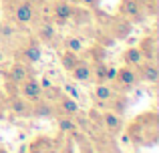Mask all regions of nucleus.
I'll use <instances>...</instances> for the list:
<instances>
[{
	"mask_svg": "<svg viewBox=\"0 0 159 153\" xmlns=\"http://www.w3.org/2000/svg\"><path fill=\"white\" fill-rule=\"evenodd\" d=\"M129 141L137 143V145H155L157 143V113L149 111L143 113L133 121L129 127Z\"/></svg>",
	"mask_w": 159,
	"mask_h": 153,
	"instance_id": "nucleus-1",
	"label": "nucleus"
},
{
	"mask_svg": "<svg viewBox=\"0 0 159 153\" xmlns=\"http://www.w3.org/2000/svg\"><path fill=\"white\" fill-rule=\"evenodd\" d=\"M117 16L133 20V22H139L141 18H145L143 0H121L119 8H117Z\"/></svg>",
	"mask_w": 159,
	"mask_h": 153,
	"instance_id": "nucleus-2",
	"label": "nucleus"
},
{
	"mask_svg": "<svg viewBox=\"0 0 159 153\" xmlns=\"http://www.w3.org/2000/svg\"><path fill=\"white\" fill-rule=\"evenodd\" d=\"M34 0H18L14 4V22L18 26H26L34 20Z\"/></svg>",
	"mask_w": 159,
	"mask_h": 153,
	"instance_id": "nucleus-3",
	"label": "nucleus"
},
{
	"mask_svg": "<svg viewBox=\"0 0 159 153\" xmlns=\"http://www.w3.org/2000/svg\"><path fill=\"white\" fill-rule=\"evenodd\" d=\"M20 95H22L26 101H39L40 97H43V87H40V83L36 81V79H32V75L28 79H24L22 83H20Z\"/></svg>",
	"mask_w": 159,
	"mask_h": 153,
	"instance_id": "nucleus-4",
	"label": "nucleus"
},
{
	"mask_svg": "<svg viewBox=\"0 0 159 153\" xmlns=\"http://www.w3.org/2000/svg\"><path fill=\"white\" fill-rule=\"evenodd\" d=\"M73 12H75V8L70 6V2H66V0H54L52 18H54L57 24H66L70 18H73Z\"/></svg>",
	"mask_w": 159,
	"mask_h": 153,
	"instance_id": "nucleus-5",
	"label": "nucleus"
},
{
	"mask_svg": "<svg viewBox=\"0 0 159 153\" xmlns=\"http://www.w3.org/2000/svg\"><path fill=\"white\" fill-rule=\"evenodd\" d=\"M137 77H139V81H145V83H157L159 69H157L155 61H141L137 65Z\"/></svg>",
	"mask_w": 159,
	"mask_h": 153,
	"instance_id": "nucleus-6",
	"label": "nucleus"
},
{
	"mask_svg": "<svg viewBox=\"0 0 159 153\" xmlns=\"http://www.w3.org/2000/svg\"><path fill=\"white\" fill-rule=\"evenodd\" d=\"M101 125L105 127L111 135H117L123 129V117H121L119 113H115V111H107V113L101 115Z\"/></svg>",
	"mask_w": 159,
	"mask_h": 153,
	"instance_id": "nucleus-7",
	"label": "nucleus"
},
{
	"mask_svg": "<svg viewBox=\"0 0 159 153\" xmlns=\"http://www.w3.org/2000/svg\"><path fill=\"white\" fill-rule=\"evenodd\" d=\"M131 30H133V24H131V20H127V18H121V16H117L115 20H111V36L113 38H127L129 34H131Z\"/></svg>",
	"mask_w": 159,
	"mask_h": 153,
	"instance_id": "nucleus-8",
	"label": "nucleus"
},
{
	"mask_svg": "<svg viewBox=\"0 0 159 153\" xmlns=\"http://www.w3.org/2000/svg\"><path fill=\"white\" fill-rule=\"evenodd\" d=\"M28 77H30V65L26 63H12L8 69V81L16 83V85H20Z\"/></svg>",
	"mask_w": 159,
	"mask_h": 153,
	"instance_id": "nucleus-9",
	"label": "nucleus"
},
{
	"mask_svg": "<svg viewBox=\"0 0 159 153\" xmlns=\"http://www.w3.org/2000/svg\"><path fill=\"white\" fill-rule=\"evenodd\" d=\"M57 107H58V111H61L62 115H77V113H81V103L77 101V99H73V97H69V95H61L58 97V101H57Z\"/></svg>",
	"mask_w": 159,
	"mask_h": 153,
	"instance_id": "nucleus-10",
	"label": "nucleus"
},
{
	"mask_svg": "<svg viewBox=\"0 0 159 153\" xmlns=\"http://www.w3.org/2000/svg\"><path fill=\"white\" fill-rule=\"evenodd\" d=\"M119 85H123V87H135L137 83H139V77H137V71H135V67H121V69H117V79H115Z\"/></svg>",
	"mask_w": 159,
	"mask_h": 153,
	"instance_id": "nucleus-11",
	"label": "nucleus"
},
{
	"mask_svg": "<svg viewBox=\"0 0 159 153\" xmlns=\"http://www.w3.org/2000/svg\"><path fill=\"white\" fill-rule=\"evenodd\" d=\"M8 109L14 115H28L30 113V101H26L22 95H10L8 97Z\"/></svg>",
	"mask_w": 159,
	"mask_h": 153,
	"instance_id": "nucleus-12",
	"label": "nucleus"
},
{
	"mask_svg": "<svg viewBox=\"0 0 159 153\" xmlns=\"http://www.w3.org/2000/svg\"><path fill=\"white\" fill-rule=\"evenodd\" d=\"M70 77H73L75 83H87V81H91V63H89V61L79 59V63L75 65L73 71H70Z\"/></svg>",
	"mask_w": 159,
	"mask_h": 153,
	"instance_id": "nucleus-13",
	"label": "nucleus"
},
{
	"mask_svg": "<svg viewBox=\"0 0 159 153\" xmlns=\"http://www.w3.org/2000/svg\"><path fill=\"white\" fill-rule=\"evenodd\" d=\"M54 107L51 105V103H47V101H32L30 103V115H34V117H40V119H44V117H54Z\"/></svg>",
	"mask_w": 159,
	"mask_h": 153,
	"instance_id": "nucleus-14",
	"label": "nucleus"
},
{
	"mask_svg": "<svg viewBox=\"0 0 159 153\" xmlns=\"http://www.w3.org/2000/svg\"><path fill=\"white\" fill-rule=\"evenodd\" d=\"M20 55H22V59H24L26 65H34L43 59V51H40V47L36 43H28L26 47L20 51Z\"/></svg>",
	"mask_w": 159,
	"mask_h": 153,
	"instance_id": "nucleus-15",
	"label": "nucleus"
},
{
	"mask_svg": "<svg viewBox=\"0 0 159 153\" xmlns=\"http://www.w3.org/2000/svg\"><path fill=\"white\" fill-rule=\"evenodd\" d=\"M115 89L113 87H109L107 83H97L95 85V89H93V97L97 99L99 103H109V101H113V97H115Z\"/></svg>",
	"mask_w": 159,
	"mask_h": 153,
	"instance_id": "nucleus-16",
	"label": "nucleus"
},
{
	"mask_svg": "<svg viewBox=\"0 0 159 153\" xmlns=\"http://www.w3.org/2000/svg\"><path fill=\"white\" fill-rule=\"evenodd\" d=\"M139 51H141V55H143V61H155V55H157L155 38H153V36H145V38L141 40Z\"/></svg>",
	"mask_w": 159,
	"mask_h": 153,
	"instance_id": "nucleus-17",
	"label": "nucleus"
},
{
	"mask_svg": "<svg viewBox=\"0 0 159 153\" xmlns=\"http://www.w3.org/2000/svg\"><path fill=\"white\" fill-rule=\"evenodd\" d=\"M57 127L62 135H73V133H77V129H79L75 119H70V115H61V117L57 119Z\"/></svg>",
	"mask_w": 159,
	"mask_h": 153,
	"instance_id": "nucleus-18",
	"label": "nucleus"
},
{
	"mask_svg": "<svg viewBox=\"0 0 159 153\" xmlns=\"http://www.w3.org/2000/svg\"><path fill=\"white\" fill-rule=\"evenodd\" d=\"M141 61H143V55H141L139 47H131L127 51H123V63L127 67H137Z\"/></svg>",
	"mask_w": 159,
	"mask_h": 153,
	"instance_id": "nucleus-19",
	"label": "nucleus"
},
{
	"mask_svg": "<svg viewBox=\"0 0 159 153\" xmlns=\"http://www.w3.org/2000/svg\"><path fill=\"white\" fill-rule=\"evenodd\" d=\"M58 61H61V65H62V69H65L66 73H70L73 71V67L79 63V55L77 52H73V51H62L61 55H58Z\"/></svg>",
	"mask_w": 159,
	"mask_h": 153,
	"instance_id": "nucleus-20",
	"label": "nucleus"
},
{
	"mask_svg": "<svg viewBox=\"0 0 159 153\" xmlns=\"http://www.w3.org/2000/svg\"><path fill=\"white\" fill-rule=\"evenodd\" d=\"M36 36H39L43 43H52L54 36H57V30H54V26L51 22H43L39 26V30H36Z\"/></svg>",
	"mask_w": 159,
	"mask_h": 153,
	"instance_id": "nucleus-21",
	"label": "nucleus"
},
{
	"mask_svg": "<svg viewBox=\"0 0 159 153\" xmlns=\"http://www.w3.org/2000/svg\"><path fill=\"white\" fill-rule=\"evenodd\" d=\"M91 77H95L97 83H107V63H95L91 65Z\"/></svg>",
	"mask_w": 159,
	"mask_h": 153,
	"instance_id": "nucleus-22",
	"label": "nucleus"
},
{
	"mask_svg": "<svg viewBox=\"0 0 159 153\" xmlns=\"http://www.w3.org/2000/svg\"><path fill=\"white\" fill-rule=\"evenodd\" d=\"M52 145H54V143L51 141V139H47V137H39V139H34V141L28 145V149H30V153H44L47 149H51Z\"/></svg>",
	"mask_w": 159,
	"mask_h": 153,
	"instance_id": "nucleus-23",
	"label": "nucleus"
},
{
	"mask_svg": "<svg viewBox=\"0 0 159 153\" xmlns=\"http://www.w3.org/2000/svg\"><path fill=\"white\" fill-rule=\"evenodd\" d=\"M65 47H66V51H73V52H77V55H81L83 52V40L79 38V36H66Z\"/></svg>",
	"mask_w": 159,
	"mask_h": 153,
	"instance_id": "nucleus-24",
	"label": "nucleus"
},
{
	"mask_svg": "<svg viewBox=\"0 0 159 153\" xmlns=\"http://www.w3.org/2000/svg\"><path fill=\"white\" fill-rule=\"evenodd\" d=\"M91 59H93V63H103V61L107 59V48L103 47V44L93 47L91 48Z\"/></svg>",
	"mask_w": 159,
	"mask_h": 153,
	"instance_id": "nucleus-25",
	"label": "nucleus"
},
{
	"mask_svg": "<svg viewBox=\"0 0 159 153\" xmlns=\"http://www.w3.org/2000/svg\"><path fill=\"white\" fill-rule=\"evenodd\" d=\"M62 91H66V93H69V97H73V99H81V93H79L77 89H75L73 85H70V83H62Z\"/></svg>",
	"mask_w": 159,
	"mask_h": 153,
	"instance_id": "nucleus-26",
	"label": "nucleus"
},
{
	"mask_svg": "<svg viewBox=\"0 0 159 153\" xmlns=\"http://www.w3.org/2000/svg\"><path fill=\"white\" fill-rule=\"evenodd\" d=\"M117 79V69L113 65H107V81H115Z\"/></svg>",
	"mask_w": 159,
	"mask_h": 153,
	"instance_id": "nucleus-27",
	"label": "nucleus"
},
{
	"mask_svg": "<svg viewBox=\"0 0 159 153\" xmlns=\"http://www.w3.org/2000/svg\"><path fill=\"white\" fill-rule=\"evenodd\" d=\"M81 4H85V6H89V8H97L99 6V0H79Z\"/></svg>",
	"mask_w": 159,
	"mask_h": 153,
	"instance_id": "nucleus-28",
	"label": "nucleus"
},
{
	"mask_svg": "<svg viewBox=\"0 0 159 153\" xmlns=\"http://www.w3.org/2000/svg\"><path fill=\"white\" fill-rule=\"evenodd\" d=\"M58 153H73V147H65V149H58Z\"/></svg>",
	"mask_w": 159,
	"mask_h": 153,
	"instance_id": "nucleus-29",
	"label": "nucleus"
},
{
	"mask_svg": "<svg viewBox=\"0 0 159 153\" xmlns=\"http://www.w3.org/2000/svg\"><path fill=\"white\" fill-rule=\"evenodd\" d=\"M0 153H8L6 149H4V147H0Z\"/></svg>",
	"mask_w": 159,
	"mask_h": 153,
	"instance_id": "nucleus-30",
	"label": "nucleus"
},
{
	"mask_svg": "<svg viewBox=\"0 0 159 153\" xmlns=\"http://www.w3.org/2000/svg\"><path fill=\"white\" fill-rule=\"evenodd\" d=\"M0 61H2V55H0Z\"/></svg>",
	"mask_w": 159,
	"mask_h": 153,
	"instance_id": "nucleus-31",
	"label": "nucleus"
}]
</instances>
